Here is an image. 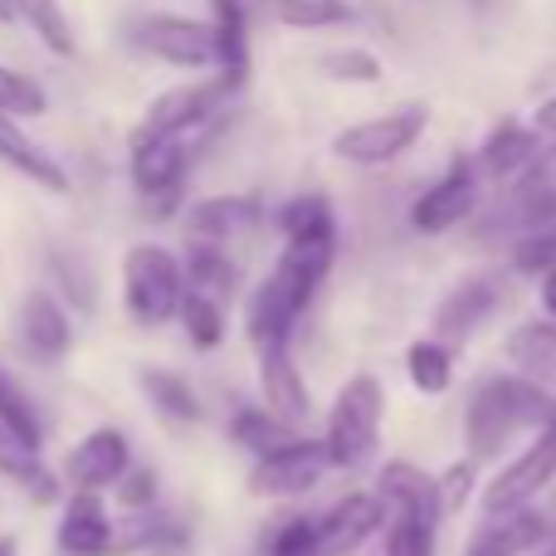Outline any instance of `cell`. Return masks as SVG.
Returning a JSON list of instances; mask_svg holds the SVG:
<instances>
[{"mask_svg": "<svg viewBox=\"0 0 556 556\" xmlns=\"http://www.w3.org/2000/svg\"><path fill=\"white\" fill-rule=\"evenodd\" d=\"M323 74L337 84H381L386 64L371 49H332V54H323Z\"/></svg>", "mask_w": 556, "mask_h": 556, "instance_id": "obj_35", "label": "cell"}, {"mask_svg": "<svg viewBox=\"0 0 556 556\" xmlns=\"http://www.w3.org/2000/svg\"><path fill=\"white\" fill-rule=\"evenodd\" d=\"M230 440L240 444V450H250V454H269V450H278V444L298 440V430L288 420H278L269 405H264V410L254 405V410H240L230 420Z\"/></svg>", "mask_w": 556, "mask_h": 556, "instance_id": "obj_29", "label": "cell"}, {"mask_svg": "<svg viewBox=\"0 0 556 556\" xmlns=\"http://www.w3.org/2000/svg\"><path fill=\"white\" fill-rule=\"evenodd\" d=\"M332 459H327L323 440H288L278 450L260 454V464L250 469V493L254 498H293L327 479Z\"/></svg>", "mask_w": 556, "mask_h": 556, "instance_id": "obj_7", "label": "cell"}, {"mask_svg": "<svg viewBox=\"0 0 556 556\" xmlns=\"http://www.w3.org/2000/svg\"><path fill=\"white\" fill-rule=\"evenodd\" d=\"M132 39L142 54L162 59L172 68H215V29L211 20L176 15V10H156L132 25Z\"/></svg>", "mask_w": 556, "mask_h": 556, "instance_id": "obj_6", "label": "cell"}, {"mask_svg": "<svg viewBox=\"0 0 556 556\" xmlns=\"http://www.w3.org/2000/svg\"><path fill=\"white\" fill-rule=\"evenodd\" d=\"M113 522L98 493H74L59 522V552L64 556H113Z\"/></svg>", "mask_w": 556, "mask_h": 556, "instance_id": "obj_18", "label": "cell"}, {"mask_svg": "<svg viewBox=\"0 0 556 556\" xmlns=\"http://www.w3.org/2000/svg\"><path fill=\"white\" fill-rule=\"evenodd\" d=\"M230 98V88L220 78H205V84H181V88H166L147 103L142 123L132 132H147V137H172V132H211L215 113L220 103Z\"/></svg>", "mask_w": 556, "mask_h": 556, "instance_id": "obj_8", "label": "cell"}, {"mask_svg": "<svg viewBox=\"0 0 556 556\" xmlns=\"http://www.w3.org/2000/svg\"><path fill=\"white\" fill-rule=\"evenodd\" d=\"M10 10H15V20H25V25L35 29L39 45H45L49 54H59V59L78 54L74 25H68V15L59 10V0H10Z\"/></svg>", "mask_w": 556, "mask_h": 556, "instance_id": "obj_26", "label": "cell"}, {"mask_svg": "<svg viewBox=\"0 0 556 556\" xmlns=\"http://www.w3.org/2000/svg\"><path fill=\"white\" fill-rule=\"evenodd\" d=\"M132 469V450H127L123 430H93L78 440V450L68 454L64 479L74 483V493H98L108 483H117L123 473Z\"/></svg>", "mask_w": 556, "mask_h": 556, "instance_id": "obj_12", "label": "cell"}, {"mask_svg": "<svg viewBox=\"0 0 556 556\" xmlns=\"http://www.w3.org/2000/svg\"><path fill=\"white\" fill-rule=\"evenodd\" d=\"M508 362L518 366L528 381L538 386H556V317H542V323H522L508 332L503 342Z\"/></svg>", "mask_w": 556, "mask_h": 556, "instance_id": "obj_22", "label": "cell"}, {"mask_svg": "<svg viewBox=\"0 0 556 556\" xmlns=\"http://www.w3.org/2000/svg\"><path fill=\"white\" fill-rule=\"evenodd\" d=\"M215 78L230 93H240L250 78V20H244V0H215Z\"/></svg>", "mask_w": 556, "mask_h": 556, "instance_id": "obj_17", "label": "cell"}, {"mask_svg": "<svg viewBox=\"0 0 556 556\" xmlns=\"http://www.w3.org/2000/svg\"><path fill=\"white\" fill-rule=\"evenodd\" d=\"M137 386H142L147 401L176 425H195L205 415L201 401H195V391H191V381H181V376L166 371V366H142V371H137Z\"/></svg>", "mask_w": 556, "mask_h": 556, "instance_id": "obj_24", "label": "cell"}, {"mask_svg": "<svg viewBox=\"0 0 556 556\" xmlns=\"http://www.w3.org/2000/svg\"><path fill=\"white\" fill-rule=\"evenodd\" d=\"M556 479V425L538 430V440L483 489V513H508V508H528L532 493H542Z\"/></svg>", "mask_w": 556, "mask_h": 556, "instance_id": "obj_9", "label": "cell"}, {"mask_svg": "<svg viewBox=\"0 0 556 556\" xmlns=\"http://www.w3.org/2000/svg\"><path fill=\"white\" fill-rule=\"evenodd\" d=\"M176 317H181V327L191 332V342L205 346V352L225 342V313H220V303H215V298L191 293V288H186V298H181V307H176Z\"/></svg>", "mask_w": 556, "mask_h": 556, "instance_id": "obj_32", "label": "cell"}, {"mask_svg": "<svg viewBox=\"0 0 556 556\" xmlns=\"http://www.w3.org/2000/svg\"><path fill=\"white\" fill-rule=\"evenodd\" d=\"M15 20V10H10V0H0V25H10Z\"/></svg>", "mask_w": 556, "mask_h": 556, "instance_id": "obj_42", "label": "cell"}, {"mask_svg": "<svg viewBox=\"0 0 556 556\" xmlns=\"http://www.w3.org/2000/svg\"><path fill=\"white\" fill-rule=\"evenodd\" d=\"M547 538H552V528L542 513L508 508V513H489V518H483V528L469 538L464 556H528Z\"/></svg>", "mask_w": 556, "mask_h": 556, "instance_id": "obj_15", "label": "cell"}, {"mask_svg": "<svg viewBox=\"0 0 556 556\" xmlns=\"http://www.w3.org/2000/svg\"><path fill=\"white\" fill-rule=\"evenodd\" d=\"M473 211H479V172H473L469 156H459V162L410 205V225L420 235H444L469 220Z\"/></svg>", "mask_w": 556, "mask_h": 556, "instance_id": "obj_10", "label": "cell"}, {"mask_svg": "<svg viewBox=\"0 0 556 556\" xmlns=\"http://www.w3.org/2000/svg\"><path fill=\"white\" fill-rule=\"evenodd\" d=\"M269 556H317L313 518H288L269 532Z\"/></svg>", "mask_w": 556, "mask_h": 556, "instance_id": "obj_36", "label": "cell"}, {"mask_svg": "<svg viewBox=\"0 0 556 556\" xmlns=\"http://www.w3.org/2000/svg\"><path fill=\"white\" fill-rule=\"evenodd\" d=\"M20 337L39 362H59L74 346V327H68V313L59 307V298L29 293L25 307H20Z\"/></svg>", "mask_w": 556, "mask_h": 556, "instance_id": "obj_21", "label": "cell"}, {"mask_svg": "<svg viewBox=\"0 0 556 556\" xmlns=\"http://www.w3.org/2000/svg\"><path fill=\"white\" fill-rule=\"evenodd\" d=\"M381 522H386L381 493H346L342 503H332V508H327V518L313 522L317 556H352V552H362L366 542L381 532Z\"/></svg>", "mask_w": 556, "mask_h": 556, "instance_id": "obj_11", "label": "cell"}, {"mask_svg": "<svg viewBox=\"0 0 556 556\" xmlns=\"http://www.w3.org/2000/svg\"><path fill=\"white\" fill-rule=\"evenodd\" d=\"M278 225H283V240H337V215L327 195H293Z\"/></svg>", "mask_w": 556, "mask_h": 556, "instance_id": "obj_27", "label": "cell"}, {"mask_svg": "<svg viewBox=\"0 0 556 556\" xmlns=\"http://www.w3.org/2000/svg\"><path fill=\"white\" fill-rule=\"evenodd\" d=\"M260 225V201L254 195H211V201L186 211V230L195 244H225L240 240Z\"/></svg>", "mask_w": 556, "mask_h": 556, "instance_id": "obj_16", "label": "cell"}, {"mask_svg": "<svg viewBox=\"0 0 556 556\" xmlns=\"http://www.w3.org/2000/svg\"><path fill=\"white\" fill-rule=\"evenodd\" d=\"M532 132H538V137H556V98H547V103H542L538 108V113H532Z\"/></svg>", "mask_w": 556, "mask_h": 556, "instance_id": "obj_39", "label": "cell"}, {"mask_svg": "<svg viewBox=\"0 0 556 556\" xmlns=\"http://www.w3.org/2000/svg\"><path fill=\"white\" fill-rule=\"evenodd\" d=\"M381 415H386V391L371 371H356L352 381L337 391L332 415H327L323 450L332 469H362L371 459L376 440H381Z\"/></svg>", "mask_w": 556, "mask_h": 556, "instance_id": "obj_3", "label": "cell"}, {"mask_svg": "<svg viewBox=\"0 0 556 556\" xmlns=\"http://www.w3.org/2000/svg\"><path fill=\"white\" fill-rule=\"evenodd\" d=\"M260 386H264V405L288 425H303L313 415V391H307L303 371H298L288 342L260 346Z\"/></svg>", "mask_w": 556, "mask_h": 556, "instance_id": "obj_13", "label": "cell"}, {"mask_svg": "<svg viewBox=\"0 0 556 556\" xmlns=\"http://www.w3.org/2000/svg\"><path fill=\"white\" fill-rule=\"evenodd\" d=\"M405 376H410L415 391L444 395L454 386V352L440 337H420V342L405 346Z\"/></svg>", "mask_w": 556, "mask_h": 556, "instance_id": "obj_25", "label": "cell"}, {"mask_svg": "<svg viewBox=\"0 0 556 556\" xmlns=\"http://www.w3.org/2000/svg\"><path fill=\"white\" fill-rule=\"evenodd\" d=\"M0 473H5L10 483H20V489H25L35 503H54L59 498V479L45 469L39 450L20 444L10 430H0Z\"/></svg>", "mask_w": 556, "mask_h": 556, "instance_id": "obj_23", "label": "cell"}, {"mask_svg": "<svg viewBox=\"0 0 556 556\" xmlns=\"http://www.w3.org/2000/svg\"><path fill=\"white\" fill-rule=\"evenodd\" d=\"M547 425H556V395L547 386L528 376H489L464 410V444L469 459H489L508 450L522 430H547Z\"/></svg>", "mask_w": 556, "mask_h": 556, "instance_id": "obj_1", "label": "cell"}, {"mask_svg": "<svg viewBox=\"0 0 556 556\" xmlns=\"http://www.w3.org/2000/svg\"><path fill=\"white\" fill-rule=\"evenodd\" d=\"M542 307L556 317V269H547L542 274Z\"/></svg>", "mask_w": 556, "mask_h": 556, "instance_id": "obj_40", "label": "cell"}, {"mask_svg": "<svg viewBox=\"0 0 556 556\" xmlns=\"http://www.w3.org/2000/svg\"><path fill=\"white\" fill-rule=\"evenodd\" d=\"M186 298V274L166 244H132L123 260V303L137 327H162Z\"/></svg>", "mask_w": 556, "mask_h": 556, "instance_id": "obj_4", "label": "cell"}, {"mask_svg": "<svg viewBox=\"0 0 556 556\" xmlns=\"http://www.w3.org/2000/svg\"><path fill=\"white\" fill-rule=\"evenodd\" d=\"M0 556H20V547H15V538H0Z\"/></svg>", "mask_w": 556, "mask_h": 556, "instance_id": "obj_41", "label": "cell"}, {"mask_svg": "<svg viewBox=\"0 0 556 556\" xmlns=\"http://www.w3.org/2000/svg\"><path fill=\"white\" fill-rule=\"evenodd\" d=\"M538 142H542V137L532 132L528 123L493 127V132L483 137L479 156H473V172L489 176V181H513V176H522L532 162H538Z\"/></svg>", "mask_w": 556, "mask_h": 556, "instance_id": "obj_19", "label": "cell"}, {"mask_svg": "<svg viewBox=\"0 0 556 556\" xmlns=\"http://www.w3.org/2000/svg\"><path fill=\"white\" fill-rule=\"evenodd\" d=\"M274 15L288 29H332V25H352L356 5L352 0H278Z\"/></svg>", "mask_w": 556, "mask_h": 556, "instance_id": "obj_31", "label": "cell"}, {"mask_svg": "<svg viewBox=\"0 0 556 556\" xmlns=\"http://www.w3.org/2000/svg\"><path fill=\"white\" fill-rule=\"evenodd\" d=\"M513 269L532 274V278L556 269V225H532V230H522V240L513 244Z\"/></svg>", "mask_w": 556, "mask_h": 556, "instance_id": "obj_34", "label": "cell"}, {"mask_svg": "<svg viewBox=\"0 0 556 556\" xmlns=\"http://www.w3.org/2000/svg\"><path fill=\"white\" fill-rule=\"evenodd\" d=\"M45 108H49V93L35 84V78L0 64V113L20 123V117H39Z\"/></svg>", "mask_w": 556, "mask_h": 556, "instance_id": "obj_33", "label": "cell"}, {"mask_svg": "<svg viewBox=\"0 0 556 556\" xmlns=\"http://www.w3.org/2000/svg\"><path fill=\"white\" fill-rule=\"evenodd\" d=\"M152 498H156V473L152 469H127L123 479H117V503H123V508H147Z\"/></svg>", "mask_w": 556, "mask_h": 556, "instance_id": "obj_38", "label": "cell"}, {"mask_svg": "<svg viewBox=\"0 0 556 556\" xmlns=\"http://www.w3.org/2000/svg\"><path fill=\"white\" fill-rule=\"evenodd\" d=\"M0 430H10L20 444H29V450H39V444H45L39 410L29 405V395L20 391L15 376H5V371H0Z\"/></svg>", "mask_w": 556, "mask_h": 556, "instance_id": "obj_30", "label": "cell"}, {"mask_svg": "<svg viewBox=\"0 0 556 556\" xmlns=\"http://www.w3.org/2000/svg\"><path fill=\"white\" fill-rule=\"evenodd\" d=\"M181 274H186V288H191V293H205V298H220L235 288V264L220 244H195V250L181 260Z\"/></svg>", "mask_w": 556, "mask_h": 556, "instance_id": "obj_28", "label": "cell"}, {"mask_svg": "<svg viewBox=\"0 0 556 556\" xmlns=\"http://www.w3.org/2000/svg\"><path fill=\"white\" fill-rule=\"evenodd\" d=\"M381 503H386V556H434V538L444 522L440 483L410 459L381 464Z\"/></svg>", "mask_w": 556, "mask_h": 556, "instance_id": "obj_2", "label": "cell"}, {"mask_svg": "<svg viewBox=\"0 0 556 556\" xmlns=\"http://www.w3.org/2000/svg\"><path fill=\"white\" fill-rule=\"evenodd\" d=\"M503 307V278L498 274H469L464 283L450 288L440 307H434V332L440 337H469L479 323H489Z\"/></svg>", "mask_w": 556, "mask_h": 556, "instance_id": "obj_14", "label": "cell"}, {"mask_svg": "<svg viewBox=\"0 0 556 556\" xmlns=\"http://www.w3.org/2000/svg\"><path fill=\"white\" fill-rule=\"evenodd\" d=\"M430 127V108L425 103H405L391 108L381 117H366V123H352L332 137V156L352 166H386L395 156H405Z\"/></svg>", "mask_w": 556, "mask_h": 556, "instance_id": "obj_5", "label": "cell"}, {"mask_svg": "<svg viewBox=\"0 0 556 556\" xmlns=\"http://www.w3.org/2000/svg\"><path fill=\"white\" fill-rule=\"evenodd\" d=\"M0 162H5L10 172H20L25 181L54 191V195L68 191V172H64V166H59L54 156L35 142V137L20 132V123H15V117H5V113H0Z\"/></svg>", "mask_w": 556, "mask_h": 556, "instance_id": "obj_20", "label": "cell"}, {"mask_svg": "<svg viewBox=\"0 0 556 556\" xmlns=\"http://www.w3.org/2000/svg\"><path fill=\"white\" fill-rule=\"evenodd\" d=\"M473 473H479V459H459V464H450V469L440 473V503H444V513H459L464 508V498L473 493Z\"/></svg>", "mask_w": 556, "mask_h": 556, "instance_id": "obj_37", "label": "cell"}, {"mask_svg": "<svg viewBox=\"0 0 556 556\" xmlns=\"http://www.w3.org/2000/svg\"><path fill=\"white\" fill-rule=\"evenodd\" d=\"M547 556H556V547H552V552H547Z\"/></svg>", "mask_w": 556, "mask_h": 556, "instance_id": "obj_43", "label": "cell"}]
</instances>
